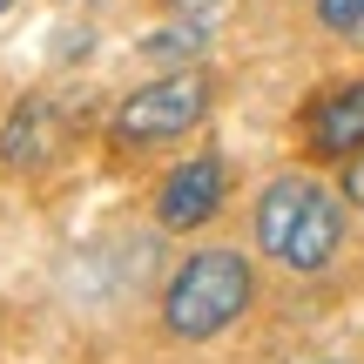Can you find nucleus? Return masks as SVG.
Listing matches in <instances>:
<instances>
[{
  "label": "nucleus",
  "instance_id": "obj_1",
  "mask_svg": "<svg viewBox=\"0 0 364 364\" xmlns=\"http://www.w3.org/2000/svg\"><path fill=\"white\" fill-rule=\"evenodd\" d=\"M250 297H257V270L236 250H196L176 263L169 290H162V324L182 344H203V338H223L250 311Z\"/></svg>",
  "mask_w": 364,
  "mask_h": 364
},
{
  "label": "nucleus",
  "instance_id": "obj_4",
  "mask_svg": "<svg viewBox=\"0 0 364 364\" xmlns=\"http://www.w3.org/2000/svg\"><path fill=\"white\" fill-rule=\"evenodd\" d=\"M338 243H344V203L311 182V196H304L297 223H290V236H284V263L311 277V270H324V263L338 257Z\"/></svg>",
  "mask_w": 364,
  "mask_h": 364
},
{
  "label": "nucleus",
  "instance_id": "obj_11",
  "mask_svg": "<svg viewBox=\"0 0 364 364\" xmlns=\"http://www.w3.org/2000/svg\"><path fill=\"white\" fill-rule=\"evenodd\" d=\"M169 7H176V14H203L209 0H169Z\"/></svg>",
  "mask_w": 364,
  "mask_h": 364
},
{
  "label": "nucleus",
  "instance_id": "obj_2",
  "mask_svg": "<svg viewBox=\"0 0 364 364\" xmlns=\"http://www.w3.org/2000/svg\"><path fill=\"white\" fill-rule=\"evenodd\" d=\"M203 115H209V81L203 75H162V81H149V88H135L129 102H122L115 135L129 149H156V142L189 135Z\"/></svg>",
  "mask_w": 364,
  "mask_h": 364
},
{
  "label": "nucleus",
  "instance_id": "obj_3",
  "mask_svg": "<svg viewBox=\"0 0 364 364\" xmlns=\"http://www.w3.org/2000/svg\"><path fill=\"white\" fill-rule=\"evenodd\" d=\"M223 196H230V169H223V156H189V162H176V169L162 176L156 223L169 236H189V230H203V223L223 209Z\"/></svg>",
  "mask_w": 364,
  "mask_h": 364
},
{
  "label": "nucleus",
  "instance_id": "obj_6",
  "mask_svg": "<svg viewBox=\"0 0 364 364\" xmlns=\"http://www.w3.org/2000/svg\"><path fill=\"white\" fill-rule=\"evenodd\" d=\"M311 149L324 162H358L364 156V81L338 88L331 102L311 108Z\"/></svg>",
  "mask_w": 364,
  "mask_h": 364
},
{
  "label": "nucleus",
  "instance_id": "obj_7",
  "mask_svg": "<svg viewBox=\"0 0 364 364\" xmlns=\"http://www.w3.org/2000/svg\"><path fill=\"white\" fill-rule=\"evenodd\" d=\"M304 196H311V182H304V176H284V182H270V189H263L257 216H250V223H257V250L284 257V236H290V223H297Z\"/></svg>",
  "mask_w": 364,
  "mask_h": 364
},
{
  "label": "nucleus",
  "instance_id": "obj_8",
  "mask_svg": "<svg viewBox=\"0 0 364 364\" xmlns=\"http://www.w3.org/2000/svg\"><path fill=\"white\" fill-rule=\"evenodd\" d=\"M311 14L331 34H364V0H311Z\"/></svg>",
  "mask_w": 364,
  "mask_h": 364
},
{
  "label": "nucleus",
  "instance_id": "obj_9",
  "mask_svg": "<svg viewBox=\"0 0 364 364\" xmlns=\"http://www.w3.org/2000/svg\"><path fill=\"white\" fill-rule=\"evenodd\" d=\"M189 48H196V34H156V41H149V54H156V61H182Z\"/></svg>",
  "mask_w": 364,
  "mask_h": 364
},
{
  "label": "nucleus",
  "instance_id": "obj_5",
  "mask_svg": "<svg viewBox=\"0 0 364 364\" xmlns=\"http://www.w3.org/2000/svg\"><path fill=\"white\" fill-rule=\"evenodd\" d=\"M54 142H61L54 102H41V95H21V102L7 108V122H0V169H14V176L41 169V162L54 156Z\"/></svg>",
  "mask_w": 364,
  "mask_h": 364
},
{
  "label": "nucleus",
  "instance_id": "obj_10",
  "mask_svg": "<svg viewBox=\"0 0 364 364\" xmlns=\"http://www.w3.org/2000/svg\"><path fill=\"white\" fill-rule=\"evenodd\" d=\"M344 196H351V203H364V162H351V169H344Z\"/></svg>",
  "mask_w": 364,
  "mask_h": 364
},
{
  "label": "nucleus",
  "instance_id": "obj_12",
  "mask_svg": "<svg viewBox=\"0 0 364 364\" xmlns=\"http://www.w3.org/2000/svg\"><path fill=\"white\" fill-rule=\"evenodd\" d=\"M7 7H14V0H0V14H7Z\"/></svg>",
  "mask_w": 364,
  "mask_h": 364
}]
</instances>
